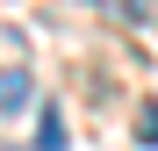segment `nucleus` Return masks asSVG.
Masks as SVG:
<instances>
[{"mask_svg":"<svg viewBox=\"0 0 158 151\" xmlns=\"http://www.w3.org/2000/svg\"><path fill=\"white\" fill-rule=\"evenodd\" d=\"M29 94H36V72L29 65H0V115H22Z\"/></svg>","mask_w":158,"mask_h":151,"instance_id":"obj_1","label":"nucleus"},{"mask_svg":"<svg viewBox=\"0 0 158 151\" xmlns=\"http://www.w3.org/2000/svg\"><path fill=\"white\" fill-rule=\"evenodd\" d=\"M36 151H65V115L43 101V115H36Z\"/></svg>","mask_w":158,"mask_h":151,"instance_id":"obj_2","label":"nucleus"},{"mask_svg":"<svg viewBox=\"0 0 158 151\" xmlns=\"http://www.w3.org/2000/svg\"><path fill=\"white\" fill-rule=\"evenodd\" d=\"M137 144H144V151H158V101L137 115Z\"/></svg>","mask_w":158,"mask_h":151,"instance_id":"obj_3","label":"nucleus"},{"mask_svg":"<svg viewBox=\"0 0 158 151\" xmlns=\"http://www.w3.org/2000/svg\"><path fill=\"white\" fill-rule=\"evenodd\" d=\"M122 7H129V15H137V22H144V15H151V7H158V0H122Z\"/></svg>","mask_w":158,"mask_h":151,"instance_id":"obj_4","label":"nucleus"},{"mask_svg":"<svg viewBox=\"0 0 158 151\" xmlns=\"http://www.w3.org/2000/svg\"><path fill=\"white\" fill-rule=\"evenodd\" d=\"M0 151H22V144H0Z\"/></svg>","mask_w":158,"mask_h":151,"instance_id":"obj_5","label":"nucleus"}]
</instances>
